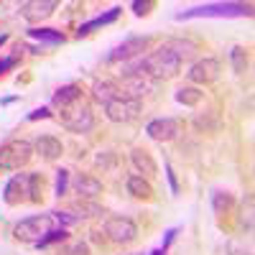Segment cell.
Instances as JSON below:
<instances>
[{
	"mask_svg": "<svg viewBox=\"0 0 255 255\" xmlns=\"http://www.w3.org/2000/svg\"><path fill=\"white\" fill-rule=\"evenodd\" d=\"M220 72H222V64L217 61V59H212V56H204V59H199V61H194L189 67V72H186V79L191 82V84H212V82H217L220 79Z\"/></svg>",
	"mask_w": 255,
	"mask_h": 255,
	"instance_id": "8",
	"label": "cell"
},
{
	"mask_svg": "<svg viewBox=\"0 0 255 255\" xmlns=\"http://www.w3.org/2000/svg\"><path fill=\"white\" fill-rule=\"evenodd\" d=\"M148 255H166V250H161V248H158V250H153V253H148Z\"/></svg>",
	"mask_w": 255,
	"mask_h": 255,
	"instance_id": "32",
	"label": "cell"
},
{
	"mask_svg": "<svg viewBox=\"0 0 255 255\" xmlns=\"http://www.w3.org/2000/svg\"><path fill=\"white\" fill-rule=\"evenodd\" d=\"M230 61H232V69H235L238 74H243L248 69V54L243 46H232L230 49Z\"/></svg>",
	"mask_w": 255,
	"mask_h": 255,
	"instance_id": "23",
	"label": "cell"
},
{
	"mask_svg": "<svg viewBox=\"0 0 255 255\" xmlns=\"http://www.w3.org/2000/svg\"><path fill=\"white\" fill-rule=\"evenodd\" d=\"M143 110L140 100L135 97H128V95H120L115 100H110L108 105H105V115H108V120L113 123H133Z\"/></svg>",
	"mask_w": 255,
	"mask_h": 255,
	"instance_id": "6",
	"label": "cell"
},
{
	"mask_svg": "<svg viewBox=\"0 0 255 255\" xmlns=\"http://www.w3.org/2000/svg\"><path fill=\"white\" fill-rule=\"evenodd\" d=\"M151 46V36H130L128 41H123L120 46H115L108 54V64H118V61H133L138 56H143V51Z\"/></svg>",
	"mask_w": 255,
	"mask_h": 255,
	"instance_id": "7",
	"label": "cell"
},
{
	"mask_svg": "<svg viewBox=\"0 0 255 255\" xmlns=\"http://www.w3.org/2000/svg\"><path fill=\"white\" fill-rule=\"evenodd\" d=\"M125 186H128V194H133L135 199L151 202V199L156 197V191H153V186H151V184H148V179H143V176H138V174L128 176Z\"/></svg>",
	"mask_w": 255,
	"mask_h": 255,
	"instance_id": "17",
	"label": "cell"
},
{
	"mask_svg": "<svg viewBox=\"0 0 255 255\" xmlns=\"http://www.w3.org/2000/svg\"><path fill=\"white\" fill-rule=\"evenodd\" d=\"M145 133L148 138H153L158 143H168V140H176L181 133V123L176 118H156L145 125Z\"/></svg>",
	"mask_w": 255,
	"mask_h": 255,
	"instance_id": "10",
	"label": "cell"
},
{
	"mask_svg": "<svg viewBox=\"0 0 255 255\" xmlns=\"http://www.w3.org/2000/svg\"><path fill=\"white\" fill-rule=\"evenodd\" d=\"M33 151L44 158V161H56L61 153H64V145L59 138L54 135H38L36 143H33Z\"/></svg>",
	"mask_w": 255,
	"mask_h": 255,
	"instance_id": "15",
	"label": "cell"
},
{
	"mask_svg": "<svg viewBox=\"0 0 255 255\" xmlns=\"http://www.w3.org/2000/svg\"><path fill=\"white\" fill-rule=\"evenodd\" d=\"M31 158H33V145L23 138L0 145V171H20Z\"/></svg>",
	"mask_w": 255,
	"mask_h": 255,
	"instance_id": "4",
	"label": "cell"
},
{
	"mask_svg": "<svg viewBox=\"0 0 255 255\" xmlns=\"http://www.w3.org/2000/svg\"><path fill=\"white\" fill-rule=\"evenodd\" d=\"M69 238V232H67V227H56V230H51L49 232V235L44 238V240H41L36 248H49V245H54V243H64V240H67Z\"/></svg>",
	"mask_w": 255,
	"mask_h": 255,
	"instance_id": "24",
	"label": "cell"
},
{
	"mask_svg": "<svg viewBox=\"0 0 255 255\" xmlns=\"http://www.w3.org/2000/svg\"><path fill=\"white\" fill-rule=\"evenodd\" d=\"M77 100H82V87L79 84H64V87H59L51 97V108H56L59 113L64 108H69V105H74Z\"/></svg>",
	"mask_w": 255,
	"mask_h": 255,
	"instance_id": "16",
	"label": "cell"
},
{
	"mask_svg": "<svg viewBox=\"0 0 255 255\" xmlns=\"http://www.w3.org/2000/svg\"><path fill=\"white\" fill-rule=\"evenodd\" d=\"M28 33V38H36L38 44H41V49H44V44H49V46H59V44H64V33L61 31H56V28H28L26 31Z\"/></svg>",
	"mask_w": 255,
	"mask_h": 255,
	"instance_id": "21",
	"label": "cell"
},
{
	"mask_svg": "<svg viewBox=\"0 0 255 255\" xmlns=\"http://www.w3.org/2000/svg\"><path fill=\"white\" fill-rule=\"evenodd\" d=\"M56 8H59L56 0H26V3H20V18H26L28 23H38V20H46L49 15H54Z\"/></svg>",
	"mask_w": 255,
	"mask_h": 255,
	"instance_id": "11",
	"label": "cell"
},
{
	"mask_svg": "<svg viewBox=\"0 0 255 255\" xmlns=\"http://www.w3.org/2000/svg\"><path fill=\"white\" fill-rule=\"evenodd\" d=\"M41 199H44V176L41 174H15L3 186V202L10 207Z\"/></svg>",
	"mask_w": 255,
	"mask_h": 255,
	"instance_id": "1",
	"label": "cell"
},
{
	"mask_svg": "<svg viewBox=\"0 0 255 255\" xmlns=\"http://www.w3.org/2000/svg\"><path fill=\"white\" fill-rule=\"evenodd\" d=\"M176 235H179V227L166 230V238H163V245H161V250H168V245H171V243L176 240Z\"/></svg>",
	"mask_w": 255,
	"mask_h": 255,
	"instance_id": "29",
	"label": "cell"
},
{
	"mask_svg": "<svg viewBox=\"0 0 255 255\" xmlns=\"http://www.w3.org/2000/svg\"><path fill=\"white\" fill-rule=\"evenodd\" d=\"M18 100V95H10V97H3L0 100V105H10V102H15Z\"/></svg>",
	"mask_w": 255,
	"mask_h": 255,
	"instance_id": "31",
	"label": "cell"
},
{
	"mask_svg": "<svg viewBox=\"0 0 255 255\" xmlns=\"http://www.w3.org/2000/svg\"><path fill=\"white\" fill-rule=\"evenodd\" d=\"M120 95H123L120 84L113 82V79H102V82H95V84H92V97H95L97 102H102V105H108L110 100H115V97H120Z\"/></svg>",
	"mask_w": 255,
	"mask_h": 255,
	"instance_id": "18",
	"label": "cell"
},
{
	"mask_svg": "<svg viewBox=\"0 0 255 255\" xmlns=\"http://www.w3.org/2000/svg\"><path fill=\"white\" fill-rule=\"evenodd\" d=\"M5 41H8V33H3V36H0V46H3Z\"/></svg>",
	"mask_w": 255,
	"mask_h": 255,
	"instance_id": "33",
	"label": "cell"
},
{
	"mask_svg": "<svg viewBox=\"0 0 255 255\" xmlns=\"http://www.w3.org/2000/svg\"><path fill=\"white\" fill-rule=\"evenodd\" d=\"M105 235L115 245H130L138 238V225L128 217H110L105 222Z\"/></svg>",
	"mask_w": 255,
	"mask_h": 255,
	"instance_id": "9",
	"label": "cell"
},
{
	"mask_svg": "<svg viewBox=\"0 0 255 255\" xmlns=\"http://www.w3.org/2000/svg\"><path fill=\"white\" fill-rule=\"evenodd\" d=\"M166 176H168V184H171V191L174 194H179V184H176V174H174V168H171V163L166 161Z\"/></svg>",
	"mask_w": 255,
	"mask_h": 255,
	"instance_id": "28",
	"label": "cell"
},
{
	"mask_svg": "<svg viewBox=\"0 0 255 255\" xmlns=\"http://www.w3.org/2000/svg\"><path fill=\"white\" fill-rule=\"evenodd\" d=\"M135 255H138V253H135Z\"/></svg>",
	"mask_w": 255,
	"mask_h": 255,
	"instance_id": "34",
	"label": "cell"
},
{
	"mask_svg": "<svg viewBox=\"0 0 255 255\" xmlns=\"http://www.w3.org/2000/svg\"><path fill=\"white\" fill-rule=\"evenodd\" d=\"M120 13H123V8H120V5H115V8H110V10H105V13L95 15L92 20H84V23L77 28V36H79V38H82V36H90L92 31H97V28H102V26L115 23V20L120 18Z\"/></svg>",
	"mask_w": 255,
	"mask_h": 255,
	"instance_id": "14",
	"label": "cell"
},
{
	"mask_svg": "<svg viewBox=\"0 0 255 255\" xmlns=\"http://www.w3.org/2000/svg\"><path fill=\"white\" fill-rule=\"evenodd\" d=\"M67 189H69V171H67V168H59V171H56V191H54V194L61 199L64 194H67Z\"/></svg>",
	"mask_w": 255,
	"mask_h": 255,
	"instance_id": "25",
	"label": "cell"
},
{
	"mask_svg": "<svg viewBox=\"0 0 255 255\" xmlns=\"http://www.w3.org/2000/svg\"><path fill=\"white\" fill-rule=\"evenodd\" d=\"M61 227L51 215H36V217H28V220H20L15 227H13V238L20 240V243H31V245H38L41 240H44L51 230Z\"/></svg>",
	"mask_w": 255,
	"mask_h": 255,
	"instance_id": "3",
	"label": "cell"
},
{
	"mask_svg": "<svg viewBox=\"0 0 255 255\" xmlns=\"http://www.w3.org/2000/svg\"><path fill=\"white\" fill-rule=\"evenodd\" d=\"M46 118H51V110H49V108H38V110H33V113L28 115L31 123H33V120H46Z\"/></svg>",
	"mask_w": 255,
	"mask_h": 255,
	"instance_id": "30",
	"label": "cell"
},
{
	"mask_svg": "<svg viewBox=\"0 0 255 255\" xmlns=\"http://www.w3.org/2000/svg\"><path fill=\"white\" fill-rule=\"evenodd\" d=\"M151 8H153V3H148V0H145V3H143V0H135V3H133L135 15H148V13H151Z\"/></svg>",
	"mask_w": 255,
	"mask_h": 255,
	"instance_id": "27",
	"label": "cell"
},
{
	"mask_svg": "<svg viewBox=\"0 0 255 255\" xmlns=\"http://www.w3.org/2000/svg\"><path fill=\"white\" fill-rule=\"evenodd\" d=\"M176 102L186 105V108H194V105L202 102V92L194 90V87H181V90L176 92Z\"/></svg>",
	"mask_w": 255,
	"mask_h": 255,
	"instance_id": "22",
	"label": "cell"
},
{
	"mask_svg": "<svg viewBox=\"0 0 255 255\" xmlns=\"http://www.w3.org/2000/svg\"><path fill=\"white\" fill-rule=\"evenodd\" d=\"M253 5L250 3H204L197 8H189L176 13V20H191V18H250Z\"/></svg>",
	"mask_w": 255,
	"mask_h": 255,
	"instance_id": "2",
	"label": "cell"
},
{
	"mask_svg": "<svg viewBox=\"0 0 255 255\" xmlns=\"http://www.w3.org/2000/svg\"><path fill=\"white\" fill-rule=\"evenodd\" d=\"M153 87H156V82H153V79H148V77H145V74H140V72L123 74V84H120L123 95L135 97V100H140V97H143V95H148V92H153Z\"/></svg>",
	"mask_w": 255,
	"mask_h": 255,
	"instance_id": "12",
	"label": "cell"
},
{
	"mask_svg": "<svg viewBox=\"0 0 255 255\" xmlns=\"http://www.w3.org/2000/svg\"><path fill=\"white\" fill-rule=\"evenodd\" d=\"M20 61V56L18 54H13V56H5V59H0V77H3L5 72H10V69H15V64Z\"/></svg>",
	"mask_w": 255,
	"mask_h": 255,
	"instance_id": "26",
	"label": "cell"
},
{
	"mask_svg": "<svg viewBox=\"0 0 255 255\" xmlns=\"http://www.w3.org/2000/svg\"><path fill=\"white\" fill-rule=\"evenodd\" d=\"M130 161H133V166H135L138 176H153V174L158 171L156 161L151 158V153H148L145 148H135V151L130 153Z\"/></svg>",
	"mask_w": 255,
	"mask_h": 255,
	"instance_id": "20",
	"label": "cell"
},
{
	"mask_svg": "<svg viewBox=\"0 0 255 255\" xmlns=\"http://www.w3.org/2000/svg\"><path fill=\"white\" fill-rule=\"evenodd\" d=\"M163 46L171 51L181 64L184 61H189V59H194L197 56V51H199V44L197 41H191V38H181V36H174V38H166L163 41Z\"/></svg>",
	"mask_w": 255,
	"mask_h": 255,
	"instance_id": "13",
	"label": "cell"
},
{
	"mask_svg": "<svg viewBox=\"0 0 255 255\" xmlns=\"http://www.w3.org/2000/svg\"><path fill=\"white\" fill-rule=\"evenodd\" d=\"M61 125L72 133H90L95 128V115H92L90 102H84V97H82L74 105H69V108H64L61 110Z\"/></svg>",
	"mask_w": 255,
	"mask_h": 255,
	"instance_id": "5",
	"label": "cell"
},
{
	"mask_svg": "<svg viewBox=\"0 0 255 255\" xmlns=\"http://www.w3.org/2000/svg\"><path fill=\"white\" fill-rule=\"evenodd\" d=\"M72 186H74V191H77L79 197H97L100 191H102V181H97L90 174H77L72 179Z\"/></svg>",
	"mask_w": 255,
	"mask_h": 255,
	"instance_id": "19",
	"label": "cell"
}]
</instances>
